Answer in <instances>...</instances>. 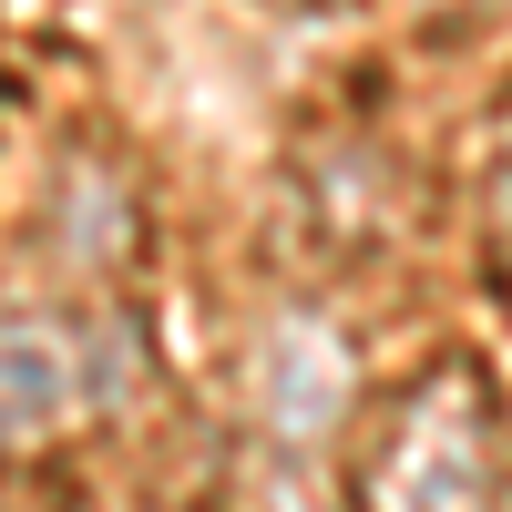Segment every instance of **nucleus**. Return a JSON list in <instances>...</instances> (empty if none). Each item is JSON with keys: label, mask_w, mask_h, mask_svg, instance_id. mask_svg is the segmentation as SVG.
I'll return each mask as SVG.
<instances>
[{"label": "nucleus", "mask_w": 512, "mask_h": 512, "mask_svg": "<svg viewBox=\"0 0 512 512\" xmlns=\"http://www.w3.org/2000/svg\"><path fill=\"white\" fill-rule=\"evenodd\" d=\"M52 410H62V349L31 328H0V441H21Z\"/></svg>", "instance_id": "obj_1"}]
</instances>
